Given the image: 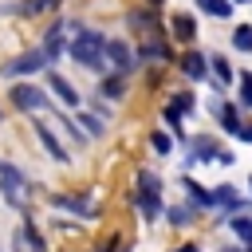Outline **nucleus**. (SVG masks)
<instances>
[{"mask_svg": "<svg viewBox=\"0 0 252 252\" xmlns=\"http://www.w3.org/2000/svg\"><path fill=\"white\" fill-rule=\"evenodd\" d=\"M106 67H110L114 75H126V79H130V75L138 71V51H134L126 39L114 35V39H106Z\"/></svg>", "mask_w": 252, "mask_h": 252, "instance_id": "nucleus-8", "label": "nucleus"}, {"mask_svg": "<svg viewBox=\"0 0 252 252\" xmlns=\"http://www.w3.org/2000/svg\"><path fill=\"white\" fill-rule=\"evenodd\" d=\"M224 154V146L213 138V134H193L185 146H181V161L185 165H205V161H217Z\"/></svg>", "mask_w": 252, "mask_h": 252, "instance_id": "nucleus-6", "label": "nucleus"}, {"mask_svg": "<svg viewBox=\"0 0 252 252\" xmlns=\"http://www.w3.org/2000/svg\"><path fill=\"white\" fill-rule=\"evenodd\" d=\"M193 217H197V209H193V205H169V209H165V220H169L173 228H189V224H193Z\"/></svg>", "mask_w": 252, "mask_h": 252, "instance_id": "nucleus-24", "label": "nucleus"}, {"mask_svg": "<svg viewBox=\"0 0 252 252\" xmlns=\"http://www.w3.org/2000/svg\"><path fill=\"white\" fill-rule=\"evenodd\" d=\"M209 79H213L220 91H228V87H232V79H236V75H232V63H228L220 51H213V55H209Z\"/></svg>", "mask_w": 252, "mask_h": 252, "instance_id": "nucleus-17", "label": "nucleus"}, {"mask_svg": "<svg viewBox=\"0 0 252 252\" xmlns=\"http://www.w3.org/2000/svg\"><path fill=\"white\" fill-rule=\"evenodd\" d=\"M75 122L83 126V134H87L91 142L106 138V130H110V122H102V118H98V114H91V110H79V114H75Z\"/></svg>", "mask_w": 252, "mask_h": 252, "instance_id": "nucleus-20", "label": "nucleus"}, {"mask_svg": "<svg viewBox=\"0 0 252 252\" xmlns=\"http://www.w3.org/2000/svg\"><path fill=\"white\" fill-rule=\"evenodd\" d=\"M55 209H67V213H75V217H83V220H94V197H91V189H83V193H51L47 197Z\"/></svg>", "mask_w": 252, "mask_h": 252, "instance_id": "nucleus-10", "label": "nucleus"}, {"mask_svg": "<svg viewBox=\"0 0 252 252\" xmlns=\"http://www.w3.org/2000/svg\"><path fill=\"white\" fill-rule=\"evenodd\" d=\"M169 106L185 118V114H197V98H193V91H173L169 94Z\"/></svg>", "mask_w": 252, "mask_h": 252, "instance_id": "nucleus-26", "label": "nucleus"}, {"mask_svg": "<svg viewBox=\"0 0 252 252\" xmlns=\"http://www.w3.org/2000/svg\"><path fill=\"white\" fill-rule=\"evenodd\" d=\"M91 114H98L102 122H110V114H114V110L106 106V98H94V102H91Z\"/></svg>", "mask_w": 252, "mask_h": 252, "instance_id": "nucleus-30", "label": "nucleus"}, {"mask_svg": "<svg viewBox=\"0 0 252 252\" xmlns=\"http://www.w3.org/2000/svg\"><path fill=\"white\" fill-rule=\"evenodd\" d=\"M232 47H236V51H252V24H236V32H232Z\"/></svg>", "mask_w": 252, "mask_h": 252, "instance_id": "nucleus-29", "label": "nucleus"}, {"mask_svg": "<svg viewBox=\"0 0 252 252\" xmlns=\"http://www.w3.org/2000/svg\"><path fill=\"white\" fill-rule=\"evenodd\" d=\"M126 87H130V79H126V75H114V71H106V75L98 79V94L110 98V102L126 98Z\"/></svg>", "mask_w": 252, "mask_h": 252, "instance_id": "nucleus-18", "label": "nucleus"}, {"mask_svg": "<svg viewBox=\"0 0 252 252\" xmlns=\"http://www.w3.org/2000/svg\"><path fill=\"white\" fill-rule=\"evenodd\" d=\"M67 55L83 67V71H91V75H106V35L98 32V28H83L79 20L71 24V47H67Z\"/></svg>", "mask_w": 252, "mask_h": 252, "instance_id": "nucleus-1", "label": "nucleus"}, {"mask_svg": "<svg viewBox=\"0 0 252 252\" xmlns=\"http://www.w3.org/2000/svg\"><path fill=\"white\" fill-rule=\"evenodd\" d=\"M47 91L55 94V102H59V106H67V110H75V114L83 110V106H79V91L71 87V79H67V75L47 71Z\"/></svg>", "mask_w": 252, "mask_h": 252, "instance_id": "nucleus-13", "label": "nucleus"}, {"mask_svg": "<svg viewBox=\"0 0 252 252\" xmlns=\"http://www.w3.org/2000/svg\"><path fill=\"white\" fill-rule=\"evenodd\" d=\"M130 201L142 213V220H158L165 213V205H161V177L154 169H138V189H134Z\"/></svg>", "mask_w": 252, "mask_h": 252, "instance_id": "nucleus-2", "label": "nucleus"}, {"mask_svg": "<svg viewBox=\"0 0 252 252\" xmlns=\"http://www.w3.org/2000/svg\"><path fill=\"white\" fill-rule=\"evenodd\" d=\"M232 4H252V0H232Z\"/></svg>", "mask_w": 252, "mask_h": 252, "instance_id": "nucleus-34", "label": "nucleus"}, {"mask_svg": "<svg viewBox=\"0 0 252 252\" xmlns=\"http://www.w3.org/2000/svg\"><path fill=\"white\" fill-rule=\"evenodd\" d=\"M47 67V55L39 51V47H28V51H20V55H12L4 67H0V75L8 79V83H24L28 75H39ZM51 71V67H47Z\"/></svg>", "mask_w": 252, "mask_h": 252, "instance_id": "nucleus-4", "label": "nucleus"}, {"mask_svg": "<svg viewBox=\"0 0 252 252\" xmlns=\"http://www.w3.org/2000/svg\"><path fill=\"white\" fill-rule=\"evenodd\" d=\"M248 189H252V177H248Z\"/></svg>", "mask_w": 252, "mask_h": 252, "instance_id": "nucleus-36", "label": "nucleus"}, {"mask_svg": "<svg viewBox=\"0 0 252 252\" xmlns=\"http://www.w3.org/2000/svg\"><path fill=\"white\" fill-rule=\"evenodd\" d=\"M0 122H4V106H0Z\"/></svg>", "mask_w": 252, "mask_h": 252, "instance_id": "nucleus-35", "label": "nucleus"}, {"mask_svg": "<svg viewBox=\"0 0 252 252\" xmlns=\"http://www.w3.org/2000/svg\"><path fill=\"white\" fill-rule=\"evenodd\" d=\"M169 28H173V35H177L181 43H193V39H197V20H193L189 12H173V16H169Z\"/></svg>", "mask_w": 252, "mask_h": 252, "instance_id": "nucleus-19", "label": "nucleus"}, {"mask_svg": "<svg viewBox=\"0 0 252 252\" xmlns=\"http://www.w3.org/2000/svg\"><path fill=\"white\" fill-rule=\"evenodd\" d=\"M12 248H16V252H47V240H43V232L35 228L32 217H24L20 228H12Z\"/></svg>", "mask_w": 252, "mask_h": 252, "instance_id": "nucleus-11", "label": "nucleus"}, {"mask_svg": "<svg viewBox=\"0 0 252 252\" xmlns=\"http://www.w3.org/2000/svg\"><path fill=\"white\" fill-rule=\"evenodd\" d=\"M146 4H150V8H161V0H146Z\"/></svg>", "mask_w": 252, "mask_h": 252, "instance_id": "nucleus-33", "label": "nucleus"}, {"mask_svg": "<svg viewBox=\"0 0 252 252\" xmlns=\"http://www.w3.org/2000/svg\"><path fill=\"white\" fill-rule=\"evenodd\" d=\"M169 252H201L197 244H181V248H169Z\"/></svg>", "mask_w": 252, "mask_h": 252, "instance_id": "nucleus-32", "label": "nucleus"}, {"mask_svg": "<svg viewBox=\"0 0 252 252\" xmlns=\"http://www.w3.org/2000/svg\"><path fill=\"white\" fill-rule=\"evenodd\" d=\"M63 0H20L12 12L20 16V20H32V16H43V12H55Z\"/></svg>", "mask_w": 252, "mask_h": 252, "instance_id": "nucleus-22", "label": "nucleus"}, {"mask_svg": "<svg viewBox=\"0 0 252 252\" xmlns=\"http://www.w3.org/2000/svg\"><path fill=\"white\" fill-rule=\"evenodd\" d=\"M35 138H39V146L47 150V158H51V161H59V165H71V150L59 142V134H55V130H51L43 118H35Z\"/></svg>", "mask_w": 252, "mask_h": 252, "instance_id": "nucleus-12", "label": "nucleus"}, {"mask_svg": "<svg viewBox=\"0 0 252 252\" xmlns=\"http://www.w3.org/2000/svg\"><path fill=\"white\" fill-rule=\"evenodd\" d=\"M8 102H12V110H51V94L35 83H12Z\"/></svg>", "mask_w": 252, "mask_h": 252, "instance_id": "nucleus-5", "label": "nucleus"}, {"mask_svg": "<svg viewBox=\"0 0 252 252\" xmlns=\"http://www.w3.org/2000/svg\"><path fill=\"white\" fill-rule=\"evenodd\" d=\"M224 224L232 228V236H236L244 248H252V213H236V217H228Z\"/></svg>", "mask_w": 252, "mask_h": 252, "instance_id": "nucleus-23", "label": "nucleus"}, {"mask_svg": "<svg viewBox=\"0 0 252 252\" xmlns=\"http://www.w3.org/2000/svg\"><path fill=\"white\" fill-rule=\"evenodd\" d=\"M177 71L189 79V83H209V55L205 51H185L181 59H177Z\"/></svg>", "mask_w": 252, "mask_h": 252, "instance_id": "nucleus-14", "label": "nucleus"}, {"mask_svg": "<svg viewBox=\"0 0 252 252\" xmlns=\"http://www.w3.org/2000/svg\"><path fill=\"white\" fill-rule=\"evenodd\" d=\"M150 146H154L158 158H169V154H173V134H169V130H154V134H150Z\"/></svg>", "mask_w": 252, "mask_h": 252, "instance_id": "nucleus-28", "label": "nucleus"}, {"mask_svg": "<svg viewBox=\"0 0 252 252\" xmlns=\"http://www.w3.org/2000/svg\"><path fill=\"white\" fill-rule=\"evenodd\" d=\"M67 28H71L67 20H51V24H47V32H43V39H39V51L47 55V67H51V71H55V63L63 59V51L71 47Z\"/></svg>", "mask_w": 252, "mask_h": 252, "instance_id": "nucleus-7", "label": "nucleus"}, {"mask_svg": "<svg viewBox=\"0 0 252 252\" xmlns=\"http://www.w3.org/2000/svg\"><path fill=\"white\" fill-rule=\"evenodd\" d=\"M134 51H138V63H142V67H146V63H169V59H173L165 35H161V39H142Z\"/></svg>", "mask_w": 252, "mask_h": 252, "instance_id": "nucleus-16", "label": "nucleus"}, {"mask_svg": "<svg viewBox=\"0 0 252 252\" xmlns=\"http://www.w3.org/2000/svg\"><path fill=\"white\" fill-rule=\"evenodd\" d=\"M209 110H213V118L220 122L224 134L236 138V134L244 130V118H240V106H236V102H209Z\"/></svg>", "mask_w": 252, "mask_h": 252, "instance_id": "nucleus-15", "label": "nucleus"}, {"mask_svg": "<svg viewBox=\"0 0 252 252\" xmlns=\"http://www.w3.org/2000/svg\"><path fill=\"white\" fill-rule=\"evenodd\" d=\"M0 197L28 217V177H24L20 165H12V161H4V158H0Z\"/></svg>", "mask_w": 252, "mask_h": 252, "instance_id": "nucleus-3", "label": "nucleus"}, {"mask_svg": "<svg viewBox=\"0 0 252 252\" xmlns=\"http://www.w3.org/2000/svg\"><path fill=\"white\" fill-rule=\"evenodd\" d=\"M236 138H240V142H248V146H252V122H244V130H240V134H236Z\"/></svg>", "mask_w": 252, "mask_h": 252, "instance_id": "nucleus-31", "label": "nucleus"}, {"mask_svg": "<svg viewBox=\"0 0 252 252\" xmlns=\"http://www.w3.org/2000/svg\"><path fill=\"white\" fill-rule=\"evenodd\" d=\"M181 185H185V193H189V205H193V209H217V201H213V189L197 185L193 177H181Z\"/></svg>", "mask_w": 252, "mask_h": 252, "instance_id": "nucleus-21", "label": "nucleus"}, {"mask_svg": "<svg viewBox=\"0 0 252 252\" xmlns=\"http://www.w3.org/2000/svg\"><path fill=\"white\" fill-rule=\"evenodd\" d=\"M197 8H201L205 16H213V20H228L236 4H232V0H197Z\"/></svg>", "mask_w": 252, "mask_h": 252, "instance_id": "nucleus-25", "label": "nucleus"}, {"mask_svg": "<svg viewBox=\"0 0 252 252\" xmlns=\"http://www.w3.org/2000/svg\"><path fill=\"white\" fill-rule=\"evenodd\" d=\"M236 106L240 110H252V75L248 71L236 75Z\"/></svg>", "mask_w": 252, "mask_h": 252, "instance_id": "nucleus-27", "label": "nucleus"}, {"mask_svg": "<svg viewBox=\"0 0 252 252\" xmlns=\"http://www.w3.org/2000/svg\"><path fill=\"white\" fill-rule=\"evenodd\" d=\"M126 28L130 32H142V35H150V39H161L165 35V24H161V16H158V8H130L126 12Z\"/></svg>", "mask_w": 252, "mask_h": 252, "instance_id": "nucleus-9", "label": "nucleus"}]
</instances>
